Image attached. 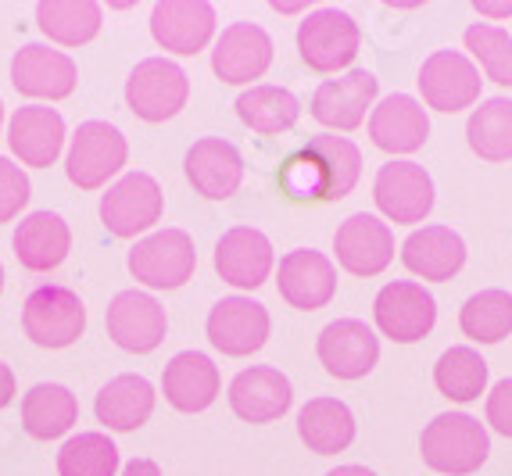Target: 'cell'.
<instances>
[{"instance_id": "obj_16", "label": "cell", "mask_w": 512, "mask_h": 476, "mask_svg": "<svg viewBox=\"0 0 512 476\" xmlns=\"http://www.w3.org/2000/svg\"><path fill=\"white\" fill-rule=\"evenodd\" d=\"M273 65V36L255 22H233L215 36L212 72L230 86H255Z\"/></svg>"}, {"instance_id": "obj_25", "label": "cell", "mask_w": 512, "mask_h": 476, "mask_svg": "<svg viewBox=\"0 0 512 476\" xmlns=\"http://www.w3.org/2000/svg\"><path fill=\"white\" fill-rule=\"evenodd\" d=\"M222 391V376L219 366L205 351H180V355L169 358V366L162 373V394L176 412H205L215 405Z\"/></svg>"}, {"instance_id": "obj_33", "label": "cell", "mask_w": 512, "mask_h": 476, "mask_svg": "<svg viewBox=\"0 0 512 476\" xmlns=\"http://www.w3.org/2000/svg\"><path fill=\"white\" fill-rule=\"evenodd\" d=\"M466 144L480 162L502 165L512 158V97H487L470 111Z\"/></svg>"}, {"instance_id": "obj_9", "label": "cell", "mask_w": 512, "mask_h": 476, "mask_svg": "<svg viewBox=\"0 0 512 476\" xmlns=\"http://www.w3.org/2000/svg\"><path fill=\"white\" fill-rule=\"evenodd\" d=\"M416 83L427 108L455 115V111L480 104L484 76H480V68L473 65V58L466 51H448V47H444V51H434L423 61Z\"/></svg>"}, {"instance_id": "obj_34", "label": "cell", "mask_w": 512, "mask_h": 476, "mask_svg": "<svg viewBox=\"0 0 512 476\" xmlns=\"http://www.w3.org/2000/svg\"><path fill=\"white\" fill-rule=\"evenodd\" d=\"M434 383L437 391L448 401H459V405H470L480 394L487 391V362L477 348L470 344H455L448 348L434 366Z\"/></svg>"}, {"instance_id": "obj_28", "label": "cell", "mask_w": 512, "mask_h": 476, "mask_svg": "<svg viewBox=\"0 0 512 476\" xmlns=\"http://www.w3.org/2000/svg\"><path fill=\"white\" fill-rule=\"evenodd\" d=\"M154 387L147 376H137V373H126V376H115L108 380L97 391V401H94V412H97V423L111 434H133L140 426L151 419L154 412Z\"/></svg>"}, {"instance_id": "obj_38", "label": "cell", "mask_w": 512, "mask_h": 476, "mask_svg": "<svg viewBox=\"0 0 512 476\" xmlns=\"http://www.w3.org/2000/svg\"><path fill=\"white\" fill-rule=\"evenodd\" d=\"M462 43H466L473 65L480 68V76L512 90V33L491 26V22H473L462 33Z\"/></svg>"}, {"instance_id": "obj_44", "label": "cell", "mask_w": 512, "mask_h": 476, "mask_svg": "<svg viewBox=\"0 0 512 476\" xmlns=\"http://www.w3.org/2000/svg\"><path fill=\"white\" fill-rule=\"evenodd\" d=\"M119 476H162V466H158V462H151V459H133V462H126V466H122Z\"/></svg>"}, {"instance_id": "obj_29", "label": "cell", "mask_w": 512, "mask_h": 476, "mask_svg": "<svg viewBox=\"0 0 512 476\" xmlns=\"http://www.w3.org/2000/svg\"><path fill=\"white\" fill-rule=\"evenodd\" d=\"M298 437L316 455H337L355 441V412L341 398H312L298 412Z\"/></svg>"}, {"instance_id": "obj_21", "label": "cell", "mask_w": 512, "mask_h": 476, "mask_svg": "<svg viewBox=\"0 0 512 476\" xmlns=\"http://www.w3.org/2000/svg\"><path fill=\"white\" fill-rule=\"evenodd\" d=\"M65 119L51 104H26L8 119V144L22 169H51L65 151Z\"/></svg>"}, {"instance_id": "obj_36", "label": "cell", "mask_w": 512, "mask_h": 476, "mask_svg": "<svg viewBox=\"0 0 512 476\" xmlns=\"http://www.w3.org/2000/svg\"><path fill=\"white\" fill-rule=\"evenodd\" d=\"M305 147L319 154V162L326 169V204L344 201L362 176V151L351 144L348 136H337V133L308 136Z\"/></svg>"}, {"instance_id": "obj_8", "label": "cell", "mask_w": 512, "mask_h": 476, "mask_svg": "<svg viewBox=\"0 0 512 476\" xmlns=\"http://www.w3.org/2000/svg\"><path fill=\"white\" fill-rule=\"evenodd\" d=\"M165 194L151 172H126L101 194V222L111 237H140L162 219Z\"/></svg>"}, {"instance_id": "obj_24", "label": "cell", "mask_w": 512, "mask_h": 476, "mask_svg": "<svg viewBox=\"0 0 512 476\" xmlns=\"http://www.w3.org/2000/svg\"><path fill=\"white\" fill-rule=\"evenodd\" d=\"M190 187L208 201H226L240 190L244 183V154L237 151V144L222 140V136H205L183 158Z\"/></svg>"}, {"instance_id": "obj_19", "label": "cell", "mask_w": 512, "mask_h": 476, "mask_svg": "<svg viewBox=\"0 0 512 476\" xmlns=\"http://www.w3.org/2000/svg\"><path fill=\"white\" fill-rule=\"evenodd\" d=\"M316 355L337 380H362L380 362V337L362 319H333L319 333Z\"/></svg>"}, {"instance_id": "obj_42", "label": "cell", "mask_w": 512, "mask_h": 476, "mask_svg": "<svg viewBox=\"0 0 512 476\" xmlns=\"http://www.w3.org/2000/svg\"><path fill=\"white\" fill-rule=\"evenodd\" d=\"M15 391H18L15 373H11V366L0 362V408H8L11 401H15Z\"/></svg>"}, {"instance_id": "obj_32", "label": "cell", "mask_w": 512, "mask_h": 476, "mask_svg": "<svg viewBox=\"0 0 512 476\" xmlns=\"http://www.w3.org/2000/svg\"><path fill=\"white\" fill-rule=\"evenodd\" d=\"M104 8L94 0H43L36 4V26L58 47H83L101 33Z\"/></svg>"}, {"instance_id": "obj_47", "label": "cell", "mask_w": 512, "mask_h": 476, "mask_svg": "<svg viewBox=\"0 0 512 476\" xmlns=\"http://www.w3.org/2000/svg\"><path fill=\"white\" fill-rule=\"evenodd\" d=\"M4 280H8V276H4V262H0V290H4Z\"/></svg>"}, {"instance_id": "obj_48", "label": "cell", "mask_w": 512, "mask_h": 476, "mask_svg": "<svg viewBox=\"0 0 512 476\" xmlns=\"http://www.w3.org/2000/svg\"><path fill=\"white\" fill-rule=\"evenodd\" d=\"M0 129H4V101H0Z\"/></svg>"}, {"instance_id": "obj_1", "label": "cell", "mask_w": 512, "mask_h": 476, "mask_svg": "<svg viewBox=\"0 0 512 476\" xmlns=\"http://www.w3.org/2000/svg\"><path fill=\"white\" fill-rule=\"evenodd\" d=\"M419 455L441 476H470L491 455L487 426L470 412H441L423 426Z\"/></svg>"}, {"instance_id": "obj_26", "label": "cell", "mask_w": 512, "mask_h": 476, "mask_svg": "<svg viewBox=\"0 0 512 476\" xmlns=\"http://www.w3.org/2000/svg\"><path fill=\"white\" fill-rule=\"evenodd\" d=\"M466 240L452 226H419L405 237L402 262L412 276L427 283H448L466 265Z\"/></svg>"}, {"instance_id": "obj_3", "label": "cell", "mask_w": 512, "mask_h": 476, "mask_svg": "<svg viewBox=\"0 0 512 476\" xmlns=\"http://www.w3.org/2000/svg\"><path fill=\"white\" fill-rule=\"evenodd\" d=\"M362 51L359 22L341 8H316L301 18L298 26V54L312 72L337 76Z\"/></svg>"}, {"instance_id": "obj_20", "label": "cell", "mask_w": 512, "mask_h": 476, "mask_svg": "<svg viewBox=\"0 0 512 476\" xmlns=\"http://www.w3.org/2000/svg\"><path fill=\"white\" fill-rule=\"evenodd\" d=\"M369 140L391 158H409L430 140L427 104L412 94H387L369 115Z\"/></svg>"}, {"instance_id": "obj_30", "label": "cell", "mask_w": 512, "mask_h": 476, "mask_svg": "<svg viewBox=\"0 0 512 476\" xmlns=\"http://www.w3.org/2000/svg\"><path fill=\"white\" fill-rule=\"evenodd\" d=\"M79 423V398L65 383H36L22 398V426L36 441L65 437Z\"/></svg>"}, {"instance_id": "obj_12", "label": "cell", "mask_w": 512, "mask_h": 476, "mask_svg": "<svg viewBox=\"0 0 512 476\" xmlns=\"http://www.w3.org/2000/svg\"><path fill=\"white\" fill-rule=\"evenodd\" d=\"M79 83L76 61L47 43H22L11 58V86L33 104L65 101Z\"/></svg>"}, {"instance_id": "obj_13", "label": "cell", "mask_w": 512, "mask_h": 476, "mask_svg": "<svg viewBox=\"0 0 512 476\" xmlns=\"http://www.w3.org/2000/svg\"><path fill=\"white\" fill-rule=\"evenodd\" d=\"M104 326H108V337L122 351L151 355L154 348H162L165 333H169V315L147 290H119L108 301Z\"/></svg>"}, {"instance_id": "obj_10", "label": "cell", "mask_w": 512, "mask_h": 476, "mask_svg": "<svg viewBox=\"0 0 512 476\" xmlns=\"http://www.w3.org/2000/svg\"><path fill=\"white\" fill-rule=\"evenodd\" d=\"M376 330L391 337L394 344H416L437 323V301L423 283L416 280H394L384 283L373 298Z\"/></svg>"}, {"instance_id": "obj_7", "label": "cell", "mask_w": 512, "mask_h": 476, "mask_svg": "<svg viewBox=\"0 0 512 476\" xmlns=\"http://www.w3.org/2000/svg\"><path fill=\"white\" fill-rule=\"evenodd\" d=\"M373 201L387 222L394 226H416L434 212V179L412 158H391L376 169Z\"/></svg>"}, {"instance_id": "obj_41", "label": "cell", "mask_w": 512, "mask_h": 476, "mask_svg": "<svg viewBox=\"0 0 512 476\" xmlns=\"http://www.w3.org/2000/svg\"><path fill=\"white\" fill-rule=\"evenodd\" d=\"M484 416H487V426H491L495 434H502L512 441V376L498 380L495 387L487 391Z\"/></svg>"}, {"instance_id": "obj_23", "label": "cell", "mask_w": 512, "mask_h": 476, "mask_svg": "<svg viewBox=\"0 0 512 476\" xmlns=\"http://www.w3.org/2000/svg\"><path fill=\"white\" fill-rule=\"evenodd\" d=\"M226 398H230L233 416L244 423H276L294 405V387L280 369L251 366L233 376Z\"/></svg>"}, {"instance_id": "obj_27", "label": "cell", "mask_w": 512, "mask_h": 476, "mask_svg": "<svg viewBox=\"0 0 512 476\" xmlns=\"http://www.w3.org/2000/svg\"><path fill=\"white\" fill-rule=\"evenodd\" d=\"M15 258L29 272H51L58 269L72 251V230L58 212H29L15 226Z\"/></svg>"}, {"instance_id": "obj_17", "label": "cell", "mask_w": 512, "mask_h": 476, "mask_svg": "<svg viewBox=\"0 0 512 476\" xmlns=\"http://www.w3.org/2000/svg\"><path fill=\"white\" fill-rule=\"evenodd\" d=\"M276 290L298 312H319L337 294V265L316 247H294L280 258Z\"/></svg>"}, {"instance_id": "obj_6", "label": "cell", "mask_w": 512, "mask_h": 476, "mask_svg": "<svg viewBox=\"0 0 512 476\" xmlns=\"http://www.w3.org/2000/svg\"><path fill=\"white\" fill-rule=\"evenodd\" d=\"M190 76L172 58H144L126 79V108L144 122H169L187 108Z\"/></svg>"}, {"instance_id": "obj_18", "label": "cell", "mask_w": 512, "mask_h": 476, "mask_svg": "<svg viewBox=\"0 0 512 476\" xmlns=\"http://www.w3.org/2000/svg\"><path fill=\"white\" fill-rule=\"evenodd\" d=\"M215 8L208 0H162L151 8V36L169 54L194 58L215 36Z\"/></svg>"}, {"instance_id": "obj_39", "label": "cell", "mask_w": 512, "mask_h": 476, "mask_svg": "<svg viewBox=\"0 0 512 476\" xmlns=\"http://www.w3.org/2000/svg\"><path fill=\"white\" fill-rule=\"evenodd\" d=\"M280 183L294 201H326V169L319 162V154L308 151V147H301L298 154L287 158Z\"/></svg>"}, {"instance_id": "obj_45", "label": "cell", "mask_w": 512, "mask_h": 476, "mask_svg": "<svg viewBox=\"0 0 512 476\" xmlns=\"http://www.w3.org/2000/svg\"><path fill=\"white\" fill-rule=\"evenodd\" d=\"M326 476H376L373 469H366V466H337V469H330Z\"/></svg>"}, {"instance_id": "obj_35", "label": "cell", "mask_w": 512, "mask_h": 476, "mask_svg": "<svg viewBox=\"0 0 512 476\" xmlns=\"http://www.w3.org/2000/svg\"><path fill=\"white\" fill-rule=\"evenodd\" d=\"M459 330L473 344H498L512 333V294L502 287H487L459 308Z\"/></svg>"}, {"instance_id": "obj_2", "label": "cell", "mask_w": 512, "mask_h": 476, "mask_svg": "<svg viewBox=\"0 0 512 476\" xmlns=\"http://www.w3.org/2000/svg\"><path fill=\"white\" fill-rule=\"evenodd\" d=\"M129 158V144L119 126L101 119L79 122L65 151V176L79 190H101L119 176Z\"/></svg>"}, {"instance_id": "obj_11", "label": "cell", "mask_w": 512, "mask_h": 476, "mask_svg": "<svg viewBox=\"0 0 512 476\" xmlns=\"http://www.w3.org/2000/svg\"><path fill=\"white\" fill-rule=\"evenodd\" d=\"M380 83L369 68H348L344 76L323 79L312 94V119L333 133H355L373 115Z\"/></svg>"}, {"instance_id": "obj_22", "label": "cell", "mask_w": 512, "mask_h": 476, "mask_svg": "<svg viewBox=\"0 0 512 476\" xmlns=\"http://www.w3.org/2000/svg\"><path fill=\"white\" fill-rule=\"evenodd\" d=\"M276 269L273 240L255 226H233L215 244V272L237 290H258Z\"/></svg>"}, {"instance_id": "obj_5", "label": "cell", "mask_w": 512, "mask_h": 476, "mask_svg": "<svg viewBox=\"0 0 512 476\" xmlns=\"http://www.w3.org/2000/svg\"><path fill=\"white\" fill-rule=\"evenodd\" d=\"M22 330L40 348H72L86 330V305L72 287L43 283L22 305Z\"/></svg>"}, {"instance_id": "obj_40", "label": "cell", "mask_w": 512, "mask_h": 476, "mask_svg": "<svg viewBox=\"0 0 512 476\" xmlns=\"http://www.w3.org/2000/svg\"><path fill=\"white\" fill-rule=\"evenodd\" d=\"M29 197H33V183L26 169L0 154V222H15L26 212Z\"/></svg>"}, {"instance_id": "obj_37", "label": "cell", "mask_w": 512, "mask_h": 476, "mask_svg": "<svg viewBox=\"0 0 512 476\" xmlns=\"http://www.w3.org/2000/svg\"><path fill=\"white\" fill-rule=\"evenodd\" d=\"M58 476H119V448L101 430H86L61 444Z\"/></svg>"}, {"instance_id": "obj_14", "label": "cell", "mask_w": 512, "mask_h": 476, "mask_svg": "<svg viewBox=\"0 0 512 476\" xmlns=\"http://www.w3.org/2000/svg\"><path fill=\"white\" fill-rule=\"evenodd\" d=\"M269 330H273V319H269L265 305L255 298H244V294L215 301L205 323L212 348L230 358H248L255 351H262L265 340H269Z\"/></svg>"}, {"instance_id": "obj_31", "label": "cell", "mask_w": 512, "mask_h": 476, "mask_svg": "<svg viewBox=\"0 0 512 476\" xmlns=\"http://www.w3.org/2000/svg\"><path fill=\"white\" fill-rule=\"evenodd\" d=\"M237 119L258 136H280L287 129L298 126L301 119V101L287 90V86L273 83H255L237 97Z\"/></svg>"}, {"instance_id": "obj_43", "label": "cell", "mask_w": 512, "mask_h": 476, "mask_svg": "<svg viewBox=\"0 0 512 476\" xmlns=\"http://www.w3.org/2000/svg\"><path fill=\"white\" fill-rule=\"evenodd\" d=\"M473 11H477L480 18H512V0H505V4H491V0H480V4H473Z\"/></svg>"}, {"instance_id": "obj_46", "label": "cell", "mask_w": 512, "mask_h": 476, "mask_svg": "<svg viewBox=\"0 0 512 476\" xmlns=\"http://www.w3.org/2000/svg\"><path fill=\"white\" fill-rule=\"evenodd\" d=\"M273 11H280V15H291V11H308V4H273Z\"/></svg>"}, {"instance_id": "obj_4", "label": "cell", "mask_w": 512, "mask_h": 476, "mask_svg": "<svg viewBox=\"0 0 512 476\" xmlns=\"http://www.w3.org/2000/svg\"><path fill=\"white\" fill-rule=\"evenodd\" d=\"M197 247L187 230L165 226L129 247V272L147 290H176L194 276Z\"/></svg>"}, {"instance_id": "obj_15", "label": "cell", "mask_w": 512, "mask_h": 476, "mask_svg": "<svg viewBox=\"0 0 512 476\" xmlns=\"http://www.w3.org/2000/svg\"><path fill=\"white\" fill-rule=\"evenodd\" d=\"M333 255L348 276H380L394 262V230L380 215L355 212L333 233Z\"/></svg>"}]
</instances>
